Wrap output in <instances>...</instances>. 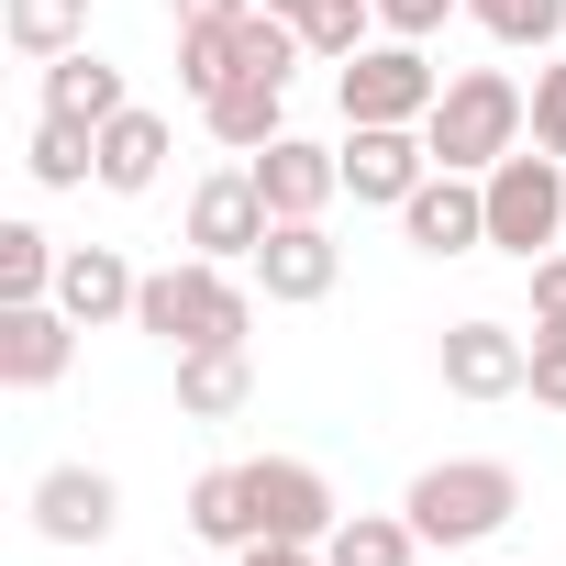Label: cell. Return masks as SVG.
<instances>
[{
    "instance_id": "6da1fadb",
    "label": "cell",
    "mask_w": 566,
    "mask_h": 566,
    "mask_svg": "<svg viewBox=\"0 0 566 566\" xmlns=\"http://www.w3.org/2000/svg\"><path fill=\"white\" fill-rule=\"evenodd\" d=\"M134 334H156L167 356H189V345H244V334H255V277L222 266V255H167V266H145Z\"/></svg>"
},
{
    "instance_id": "7a4b0ae2",
    "label": "cell",
    "mask_w": 566,
    "mask_h": 566,
    "mask_svg": "<svg viewBox=\"0 0 566 566\" xmlns=\"http://www.w3.org/2000/svg\"><path fill=\"white\" fill-rule=\"evenodd\" d=\"M400 511H411V533L444 544V555L500 544L511 511H522V467H511V455H433V467L400 489Z\"/></svg>"
},
{
    "instance_id": "3957f363",
    "label": "cell",
    "mask_w": 566,
    "mask_h": 566,
    "mask_svg": "<svg viewBox=\"0 0 566 566\" xmlns=\"http://www.w3.org/2000/svg\"><path fill=\"white\" fill-rule=\"evenodd\" d=\"M422 145H433V167L489 178L511 145H533V90H522L511 67H455L444 101H433V123H422Z\"/></svg>"
},
{
    "instance_id": "277c9868",
    "label": "cell",
    "mask_w": 566,
    "mask_h": 566,
    "mask_svg": "<svg viewBox=\"0 0 566 566\" xmlns=\"http://www.w3.org/2000/svg\"><path fill=\"white\" fill-rule=\"evenodd\" d=\"M478 189H489V244H500L511 266H533V255H555V244H566V156L511 145Z\"/></svg>"
},
{
    "instance_id": "5b68a950",
    "label": "cell",
    "mask_w": 566,
    "mask_h": 566,
    "mask_svg": "<svg viewBox=\"0 0 566 566\" xmlns=\"http://www.w3.org/2000/svg\"><path fill=\"white\" fill-rule=\"evenodd\" d=\"M334 101H345V123H433L444 67H433L411 34H378L367 56H345V67H334Z\"/></svg>"
},
{
    "instance_id": "8992f818",
    "label": "cell",
    "mask_w": 566,
    "mask_h": 566,
    "mask_svg": "<svg viewBox=\"0 0 566 566\" xmlns=\"http://www.w3.org/2000/svg\"><path fill=\"white\" fill-rule=\"evenodd\" d=\"M244 500H255V544H323L345 522V500L312 455H244Z\"/></svg>"
},
{
    "instance_id": "52a82bcc",
    "label": "cell",
    "mask_w": 566,
    "mask_h": 566,
    "mask_svg": "<svg viewBox=\"0 0 566 566\" xmlns=\"http://www.w3.org/2000/svg\"><path fill=\"white\" fill-rule=\"evenodd\" d=\"M23 511H34V533H45V544L90 555V544H112V533H123V478H112V467H90V455H67V467H45V478L23 489Z\"/></svg>"
},
{
    "instance_id": "ba28073f",
    "label": "cell",
    "mask_w": 566,
    "mask_h": 566,
    "mask_svg": "<svg viewBox=\"0 0 566 566\" xmlns=\"http://www.w3.org/2000/svg\"><path fill=\"white\" fill-rule=\"evenodd\" d=\"M433 378H444L455 400H522V389H533V334H511V323L467 312V323H444Z\"/></svg>"
},
{
    "instance_id": "9c48e42d",
    "label": "cell",
    "mask_w": 566,
    "mask_h": 566,
    "mask_svg": "<svg viewBox=\"0 0 566 566\" xmlns=\"http://www.w3.org/2000/svg\"><path fill=\"white\" fill-rule=\"evenodd\" d=\"M266 189H255V167H211L200 189H189V255H222V266H255V244H266Z\"/></svg>"
},
{
    "instance_id": "30bf717a",
    "label": "cell",
    "mask_w": 566,
    "mask_h": 566,
    "mask_svg": "<svg viewBox=\"0 0 566 566\" xmlns=\"http://www.w3.org/2000/svg\"><path fill=\"white\" fill-rule=\"evenodd\" d=\"M345 189L367 200V211H400L422 178H433V145H422V123H345Z\"/></svg>"
},
{
    "instance_id": "8fae6325",
    "label": "cell",
    "mask_w": 566,
    "mask_h": 566,
    "mask_svg": "<svg viewBox=\"0 0 566 566\" xmlns=\"http://www.w3.org/2000/svg\"><path fill=\"white\" fill-rule=\"evenodd\" d=\"M255 290L277 301V312H312V301H334V277H345V244L323 233V222H266V244H255Z\"/></svg>"
},
{
    "instance_id": "7c38bea8",
    "label": "cell",
    "mask_w": 566,
    "mask_h": 566,
    "mask_svg": "<svg viewBox=\"0 0 566 566\" xmlns=\"http://www.w3.org/2000/svg\"><path fill=\"white\" fill-rule=\"evenodd\" d=\"M400 244H411V255H478V244H489V189L455 178V167H433V178L400 200Z\"/></svg>"
},
{
    "instance_id": "4fadbf2b",
    "label": "cell",
    "mask_w": 566,
    "mask_h": 566,
    "mask_svg": "<svg viewBox=\"0 0 566 566\" xmlns=\"http://www.w3.org/2000/svg\"><path fill=\"white\" fill-rule=\"evenodd\" d=\"M255 167V189H266V211L277 222H323L334 200H345V156L334 145H312V134H277L266 156H244Z\"/></svg>"
},
{
    "instance_id": "5bb4252c",
    "label": "cell",
    "mask_w": 566,
    "mask_h": 566,
    "mask_svg": "<svg viewBox=\"0 0 566 566\" xmlns=\"http://www.w3.org/2000/svg\"><path fill=\"white\" fill-rule=\"evenodd\" d=\"M78 367L67 301H0V389H56Z\"/></svg>"
},
{
    "instance_id": "9a60e30c",
    "label": "cell",
    "mask_w": 566,
    "mask_h": 566,
    "mask_svg": "<svg viewBox=\"0 0 566 566\" xmlns=\"http://www.w3.org/2000/svg\"><path fill=\"white\" fill-rule=\"evenodd\" d=\"M56 301H67V323H78V334H101V323H134V301H145V266H134L123 244H67V266H56Z\"/></svg>"
},
{
    "instance_id": "2e32d148",
    "label": "cell",
    "mask_w": 566,
    "mask_h": 566,
    "mask_svg": "<svg viewBox=\"0 0 566 566\" xmlns=\"http://www.w3.org/2000/svg\"><path fill=\"white\" fill-rule=\"evenodd\" d=\"M200 134H211L222 156H266L277 134H290V78H233V90H211V101H200Z\"/></svg>"
},
{
    "instance_id": "e0dca14e",
    "label": "cell",
    "mask_w": 566,
    "mask_h": 566,
    "mask_svg": "<svg viewBox=\"0 0 566 566\" xmlns=\"http://www.w3.org/2000/svg\"><path fill=\"white\" fill-rule=\"evenodd\" d=\"M167 145H178L167 112H145V101L112 112V123H101V189H112V200H145V189L167 178Z\"/></svg>"
},
{
    "instance_id": "ac0fdd59",
    "label": "cell",
    "mask_w": 566,
    "mask_h": 566,
    "mask_svg": "<svg viewBox=\"0 0 566 566\" xmlns=\"http://www.w3.org/2000/svg\"><path fill=\"white\" fill-rule=\"evenodd\" d=\"M255 400V356L244 345H189L178 356V422H233Z\"/></svg>"
},
{
    "instance_id": "d6986e66",
    "label": "cell",
    "mask_w": 566,
    "mask_h": 566,
    "mask_svg": "<svg viewBox=\"0 0 566 566\" xmlns=\"http://www.w3.org/2000/svg\"><path fill=\"white\" fill-rule=\"evenodd\" d=\"M45 112H67V123H112V112H134V90H123V67L101 56V45H67L56 67H45Z\"/></svg>"
},
{
    "instance_id": "ffe728a7",
    "label": "cell",
    "mask_w": 566,
    "mask_h": 566,
    "mask_svg": "<svg viewBox=\"0 0 566 566\" xmlns=\"http://www.w3.org/2000/svg\"><path fill=\"white\" fill-rule=\"evenodd\" d=\"M0 45L23 67H56L67 45H90V0H0Z\"/></svg>"
},
{
    "instance_id": "44dd1931",
    "label": "cell",
    "mask_w": 566,
    "mask_h": 566,
    "mask_svg": "<svg viewBox=\"0 0 566 566\" xmlns=\"http://www.w3.org/2000/svg\"><path fill=\"white\" fill-rule=\"evenodd\" d=\"M23 178H34V189H90V178H101V134L67 123V112H34V134H23Z\"/></svg>"
},
{
    "instance_id": "7402d4cb",
    "label": "cell",
    "mask_w": 566,
    "mask_h": 566,
    "mask_svg": "<svg viewBox=\"0 0 566 566\" xmlns=\"http://www.w3.org/2000/svg\"><path fill=\"white\" fill-rule=\"evenodd\" d=\"M189 533L211 555H244L255 544V500H244V467H200L189 478Z\"/></svg>"
},
{
    "instance_id": "603a6c76",
    "label": "cell",
    "mask_w": 566,
    "mask_h": 566,
    "mask_svg": "<svg viewBox=\"0 0 566 566\" xmlns=\"http://www.w3.org/2000/svg\"><path fill=\"white\" fill-rule=\"evenodd\" d=\"M233 78H255V67H244V23H178V90L211 101V90H233Z\"/></svg>"
},
{
    "instance_id": "cb8c5ba5",
    "label": "cell",
    "mask_w": 566,
    "mask_h": 566,
    "mask_svg": "<svg viewBox=\"0 0 566 566\" xmlns=\"http://www.w3.org/2000/svg\"><path fill=\"white\" fill-rule=\"evenodd\" d=\"M323 555H334V566H411L422 533H411V511H345V522L323 533Z\"/></svg>"
},
{
    "instance_id": "d4e9b609",
    "label": "cell",
    "mask_w": 566,
    "mask_h": 566,
    "mask_svg": "<svg viewBox=\"0 0 566 566\" xmlns=\"http://www.w3.org/2000/svg\"><path fill=\"white\" fill-rule=\"evenodd\" d=\"M467 23L511 56H555L566 45V0H467Z\"/></svg>"
},
{
    "instance_id": "484cf974",
    "label": "cell",
    "mask_w": 566,
    "mask_h": 566,
    "mask_svg": "<svg viewBox=\"0 0 566 566\" xmlns=\"http://www.w3.org/2000/svg\"><path fill=\"white\" fill-rule=\"evenodd\" d=\"M56 266L67 244L45 222H0V301H56Z\"/></svg>"
},
{
    "instance_id": "4316f807",
    "label": "cell",
    "mask_w": 566,
    "mask_h": 566,
    "mask_svg": "<svg viewBox=\"0 0 566 566\" xmlns=\"http://www.w3.org/2000/svg\"><path fill=\"white\" fill-rule=\"evenodd\" d=\"M389 23H378V0H312L301 12V45H312V67H345V56H367Z\"/></svg>"
},
{
    "instance_id": "83f0119b",
    "label": "cell",
    "mask_w": 566,
    "mask_h": 566,
    "mask_svg": "<svg viewBox=\"0 0 566 566\" xmlns=\"http://www.w3.org/2000/svg\"><path fill=\"white\" fill-rule=\"evenodd\" d=\"M533 145H544V156H566V56H544V67H533Z\"/></svg>"
},
{
    "instance_id": "f1b7e54d",
    "label": "cell",
    "mask_w": 566,
    "mask_h": 566,
    "mask_svg": "<svg viewBox=\"0 0 566 566\" xmlns=\"http://www.w3.org/2000/svg\"><path fill=\"white\" fill-rule=\"evenodd\" d=\"M522 400L566 411V334H533V389H522Z\"/></svg>"
},
{
    "instance_id": "f546056e",
    "label": "cell",
    "mask_w": 566,
    "mask_h": 566,
    "mask_svg": "<svg viewBox=\"0 0 566 566\" xmlns=\"http://www.w3.org/2000/svg\"><path fill=\"white\" fill-rule=\"evenodd\" d=\"M444 12H467V0H378V23H389V34H411V45H422V34H444Z\"/></svg>"
},
{
    "instance_id": "4dcf8cb0",
    "label": "cell",
    "mask_w": 566,
    "mask_h": 566,
    "mask_svg": "<svg viewBox=\"0 0 566 566\" xmlns=\"http://www.w3.org/2000/svg\"><path fill=\"white\" fill-rule=\"evenodd\" d=\"M233 566H334V555H323V544H244Z\"/></svg>"
},
{
    "instance_id": "1f68e13d",
    "label": "cell",
    "mask_w": 566,
    "mask_h": 566,
    "mask_svg": "<svg viewBox=\"0 0 566 566\" xmlns=\"http://www.w3.org/2000/svg\"><path fill=\"white\" fill-rule=\"evenodd\" d=\"M255 0H167V23H244Z\"/></svg>"
},
{
    "instance_id": "d6a6232c",
    "label": "cell",
    "mask_w": 566,
    "mask_h": 566,
    "mask_svg": "<svg viewBox=\"0 0 566 566\" xmlns=\"http://www.w3.org/2000/svg\"><path fill=\"white\" fill-rule=\"evenodd\" d=\"M255 12H290V23H301V12H312V0H255Z\"/></svg>"
}]
</instances>
